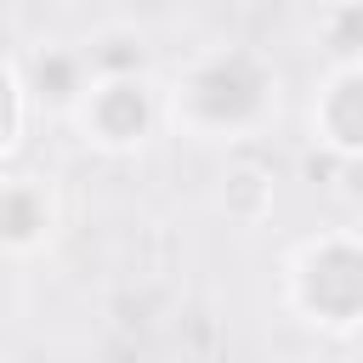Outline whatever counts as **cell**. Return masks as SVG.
<instances>
[{"label": "cell", "instance_id": "obj_3", "mask_svg": "<svg viewBox=\"0 0 363 363\" xmlns=\"http://www.w3.org/2000/svg\"><path fill=\"white\" fill-rule=\"evenodd\" d=\"M68 125L96 153H136L164 125V102H159V85L147 79V68L142 74H91Z\"/></svg>", "mask_w": 363, "mask_h": 363}, {"label": "cell", "instance_id": "obj_6", "mask_svg": "<svg viewBox=\"0 0 363 363\" xmlns=\"http://www.w3.org/2000/svg\"><path fill=\"white\" fill-rule=\"evenodd\" d=\"M278 204V176L272 164L255 153V142H238L221 164V187H216V210L238 227H261Z\"/></svg>", "mask_w": 363, "mask_h": 363}, {"label": "cell", "instance_id": "obj_12", "mask_svg": "<svg viewBox=\"0 0 363 363\" xmlns=\"http://www.w3.org/2000/svg\"><path fill=\"white\" fill-rule=\"evenodd\" d=\"M11 6H51V0H11Z\"/></svg>", "mask_w": 363, "mask_h": 363}, {"label": "cell", "instance_id": "obj_7", "mask_svg": "<svg viewBox=\"0 0 363 363\" xmlns=\"http://www.w3.org/2000/svg\"><path fill=\"white\" fill-rule=\"evenodd\" d=\"M85 79H91V62H85L79 45H40V51L28 57V68H23L28 102H40L45 113H62V119L74 113Z\"/></svg>", "mask_w": 363, "mask_h": 363}, {"label": "cell", "instance_id": "obj_10", "mask_svg": "<svg viewBox=\"0 0 363 363\" xmlns=\"http://www.w3.org/2000/svg\"><path fill=\"white\" fill-rule=\"evenodd\" d=\"M28 85H23V68L11 57H0V164L17 153L23 130H28Z\"/></svg>", "mask_w": 363, "mask_h": 363}, {"label": "cell", "instance_id": "obj_9", "mask_svg": "<svg viewBox=\"0 0 363 363\" xmlns=\"http://www.w3.org/2000/svg\"><path fill=\"white\" fill-rule=\"evenodd\" d=\"M79 51H85L91 74H142V68H147V45H142V34H130V28H108V34L85 40Z\"/></svg>", "mask_w": 363, "mask_h": 363}, {"label": "cell", "instance_id": "obj_11", "mask_svg": "<svg viewBox=\"0 0 363 363\" xmlns=\"http://www.w3.org/2000/svg\"><path fill=\"white\" fill-rule=\"evenodd\" d=\"M323 170H329V187L352 204H363V159H329L323 153Z\"/></svg>", "mask_w": 363, "mask_h": 363}, {"label": "cell", "instance_id": "obj_8", "mask_svg": "<svg viewBox=\"0 0 363 363\" xmlns=\"http://www.w3.org/2000/svg\"><path fill=\"white\" fill-rule=\"evenodd\" d=\"M312 40L323 62H363V0H318Z\"/></svg>", "mask_w": 363, "mask_h": 363}, {"label": "cell", "instance_id": "obj_2", "mask_svg": "<svg viewBox=\"0 0 363 363\" xmlns=\"http://www.w3.org/2000/svg\"><path fill=\"white\" fill-rule=\"evenodd\" d=\"M284 306L318 335L363 329V233L323 227L284 255Z\"/></svg>", "mask_w": 363, "mask_h": 363}, {"label": "cell", "instance_id": "obj_5", "mask_svg": "<svg viewBox=\"0 0 363 363\" xmlns=\"http://www.w3.org/2000/svg\"><path fill=\"white\" fill-rule=\"evenodd\" d=\"M57 233V193L40 176H0V255H40Z\"/></svg>", "mask_w": 363, "mask_h": 363}, {"label": "cell", "instance_id": "obj_1", "mask_svg": "<svg viewBox=\"0 0 363 363\" xmlns=\"http://www.w3.org/2000/svg\"><path fill=\"white\" fill-rule=\"evenodd\" d=\"M164 125L187 142L238 147L255 142L278 108V68L255 45H216L199 51L164 91Z\"/></svg>", "mask_w": 363, "mask_h": 363}, {"label": "cell", "instance_id": "obj_4", "mask_svg": "<svg viewBox=\"0 0 363 363\" xmlns=\"http://www.w3.org/2000/svg\"><path fill=\"white\" fill-rule=\"evenodd\" d=\"M312 147L329 159H363V62H323L306 102Z\"/></svg>", "mask_w": 363, "mask_h": 363}]
</instances>
